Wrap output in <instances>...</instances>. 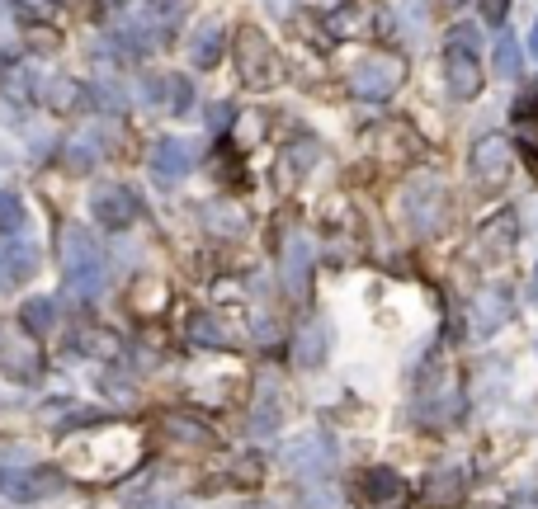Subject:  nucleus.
<instances>
[{
	"mask_svg": "<svg viewBox=\"0 0 538 509\" xmlns=\"http://www.w3.org/2000/svg\"><path fill=\"white\" fill-rule=\"evenodd\" d=\"M444 71H449V85H454V95L472 99L482 90V66L472 57V33H454L449 38V52H444Z\"/></svg>",
	"mask_w": 538,
	"mask_h": 509,
	"instance_id": "obj_1",
	"label": "nucleus"
},
{
	"mask_svg": "<svg viewBox=\"0 0 538 509\" xmlns=\"http://www.w3.org/2000/svg\"><path fill=\"white\" fill-rule=\"evenodd\" d=\"M515 142H520L524 161H529V170H538V90H529V95H520V104H515Z\"/></svg>",
	"mask_w": 538,
	"mask_h": 509,
	"instance_id": "obj_2",
	"label": "nucleus"
},
{
	"mask_svg": "<svg viewBox=\"0 0 538 509\" xmlns=\"http://www.w3.org/2000/svg\"><path fill=\"white\" fill-rule=\"evenodd\" d=\"M477 175L487 184H501L510 175V151L501 147V137H482V147H477Z\"/></svg>",
	"mask_w": 538,
	"mask_h": 509,
	"instance_id": "obj_3",
	"label": "nucleus"
},
{
	"mask_svg": "<svg viewBox=\"0 0 538 509\" xmlns=\"http://www.w3.org/2000/svg\"><path fill=\"white\" fill-rule=\"evenodd\" d=\"M496 71H501L505 81H515L520 76V48H515V38L501 33V43H496Z\"/></svg>",
	"mask_w": 538,
	"mask_h": 509,
	"instance_id": "obj_4",
	"label": "nucleus"
},
{
	"mask_svg": "<svg viewBox=\"0 0 538 509\" xmlns=\"http://www.w3.org/2000/svg\"><path fill=\"white\" fill-rule=\"evenodd\" d=\"M529 48H534V52H538V24H534V33H529Z\"/></svg>",
	"mask_w": 538,
	"mask_h": 509,
	"instance_id": "obj_5",
	"label": "nucleus"
},
{
	"mask_svg": "<svg viewBox=\"0 0 538 509\" xmlns=\"http://www.w3.org/2000/svg\"><path fill=\"white\" fill-rule=\"evenodd\" d=\"M534 302H538V269H534Z\"/></svg>",
	"mask_w": 538,
	"mask_h": 509,
	"instance_id": "obj_6",
	"label": "nucleus"
}]
</instances>
